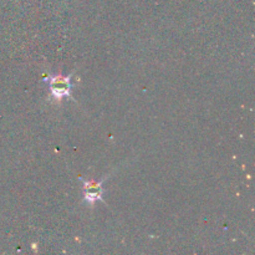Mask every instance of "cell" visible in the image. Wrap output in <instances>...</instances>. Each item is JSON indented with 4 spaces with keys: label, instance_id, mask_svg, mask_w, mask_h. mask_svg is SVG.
<instances>
[{
    "label": "cell",
    "instance_id": "obj_1",
    "mask_svg": "<svg viewBox=\"0 0 255 255\" xmlns=\"http://www.w3.org/2000/svg\"><path fill=\"white\" fill-rule=\"evenodd\" d=\"M72 75L57 74V75H47L44 79L45 82L49 84V91L51 95V99L56 102H60L64 99H72Z\"/></svg>",
    "mask_w": 255,
    "mask_h": 255
},
{
    "label": "cell",
    "instance_id": "obj_2",
    "mask_svg": "<svg viewBox=\"0 0 255 255\" xmlns=\"http://www.w3.org/2000/svg\"><path fill=\"white\" fill-rule=\"evenodd\" d=\"M107 178H109L107 176L104 177L101 181L80 178V181L82 182V196L85 203L90 204V207H94L96 202H105L104 183Z\"/></svg>",
    "mask_w": 255,
    "mask_h": 255
}]
</instances>
